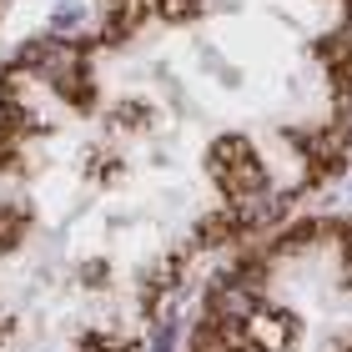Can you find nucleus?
<instances>
[{
	"instance_id": "obj_1",
	"label": "nucleus",
	"mask_w": 352,
	"mask_h": 352,
	"mask_svg": "<svg viewBox=\"0 0 352 352\" xmlns=\"http://www.w3.org/2000/svg\"><path fill=\"white\" fill-rule=\"evenodd\" d=\"M212 176L232 191V197H242V191H262V166L252 162V151L242 146V141H221V146L212 151Z\"/></svg>"
},
{
	"instance_id": "obj_2",
	"label": "nucleus",
	"mask_w": 352,
	"mask_h": 352,
	"mask_svg": "<svg viewBox=\"0 0 352 352\" xmlns=\"http://www.w3.org/2000/svg\"><path fill=\"white\" fill-rule=\"evenodd\" d=\"M247 338L257 342L262 352H282L292 342V327H287V317H267V312H252L247 317Z\"/></svg>"
},
{
	"instance_id": "obj_3",
	"label": "nucleus",
	"mask_w": 352,
	"mask_h": 352,
	"mask_svg": "<svg viewBox=\"0 0 352 352\" xmlns=\"http://www.w3.org/2000/svg\"><path fill=\"white\" fill-rule=\"evenodd\" d=\"M212 317L217 322H247L252 317V292H242V282L221 287V292L212 297Z\"/></svg>"
}]
</instances>
